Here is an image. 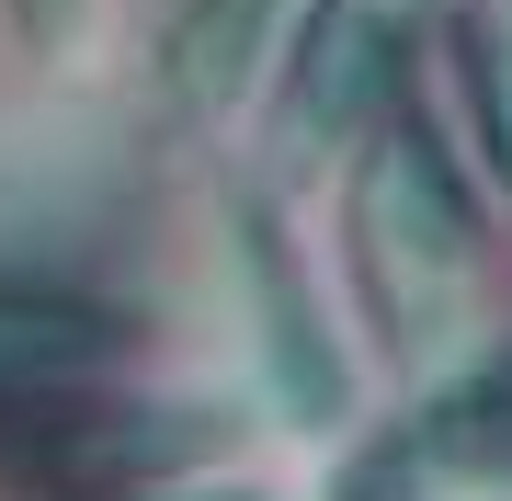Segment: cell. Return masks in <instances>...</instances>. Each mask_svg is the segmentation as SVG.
I'll return each instance as SVG.
<instances>
[{
  "label": "cell",
  "mask_w": 512,
  "mask_h": 501,
  "mask_svg": "<svg viewBox=\"0 0 512 501\" xmlns=\"http://www.w3.org/2000/svg\"><path fill=\"white\" fill-rule=\"evenodd\" d=\"M353 262L376 285V319L399 353H433L467 331L478 308V217H467V183L444 160V137L421 114L387 103L365 160H353Z\"/></svg>",
  "instance_id": "cell-1"
},
{
  "label": "cell",
  "mask_w": 512,
  "mask_h": 501,
  "mask_svg": "<svg viewBox=\"0 0 512 501\" xmlns=\"http://www.w3.org/2000/svg\"><path fill=\"white\" fill-rule=\"evenodd\" d=\"M69 23H80V0H12V35L23 46H69Z\"/></svg>",
  "instance_id": "cell-6"
},
{
  "label": "cell",
  "mask_w": 512,
  "mask_h": 501,
  "mask_svg": "<svg viewBox=\"0 0 512 501\" xmlns=\"http://www.w3.org/2000/svg\"><path fill=\"white\" fill-rule=\"evenodd\" d=\"M285 35H296V0H183V23H171V46H160L171 114H228Z\"/></svg>",
  "instance_id": "cell-3"
},
{
  "label": "cell",
  "mask_w": 512,
  "mask_h": 501,
  "mask_svg": "<svg viewBox=\"0 0 512 501\" xmlns=\"http://www.w3.org/2000/svg\"><path fill=\"white\" fill-rule=\"evenodd\" d=\"M421 479H433V467H421V445H410V433H387V445H365V456L342 467V490H330V501H410Z\"/></svg>",
  "instance_id": "cell-5"
},
{
  "label": "cell",
  "mask_w": 512,
  "mask_h": 501,
  "mask_svg": "<svg viewBox=\"0 0 512 501\" xmlns=\"http://www.w3.org/2000/svg\"><path fill=\"white\" fill-rule=\"evenodd\" d=\"M239 285H251V353H262L274 410H285V422H342V410H353V353L319 319L308 262L285 251V228L262 217V205L239 217Z\"/></svg>",
  "instance_id": "cell-2"
},
{
  "label": "cell",
  "mask_w": 512,
  "mask_h": 501,
  "mask_svg": "<svg viewBox=\"0 0 512 501\" xmlns=\"http://www.w3.org/2000/svg\"><path fill=\"white\" fill-rule=\"evenodd\" d=\"M365 12H376V23H399V35H410V23L433 12V0H365Z\"/></svg>",
  "instance_id": "cell-8"
},
{
  "label": "cell",
  "mask_w": 512,
  "mask_h": 501,
  "mask_svg": "<svg viewBox=\"0 0 512 501\" xmlns=\"http://www.w3.org/2000/svg\"><path fill=\"white\" fill-rule=\"evenodd\" d=\"M410 445H421V467H444V479H512V342L478 353L456 388L421 399Z\"/></svg>",
  "instance_id": "cell-4"
},
{
  "label": "cell",
  "mask_w": 512,
  "mask_h": 501,
  "mask_svg": "<svg viewBox=\"0 0 512 501\" xmlns=\"http://www.w3.org/2000/svg\"><path fill=\"white\" fill-rule=\"evenodd\" d=\"M490 103H501V160H512V0H501V35H490Z\"/></svg>",
  "instance_id": "cell-7"
}]
</instances>
